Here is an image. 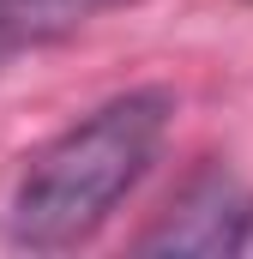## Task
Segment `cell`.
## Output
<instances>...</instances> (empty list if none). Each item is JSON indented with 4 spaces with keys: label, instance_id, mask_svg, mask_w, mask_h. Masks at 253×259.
<instances>
[{
    "label": "cell",
    "instance_id": "6da1fadb",
    "mask_svg": "<svg viewBox=\"0 0 253 259\" xmlns=\"http://www.w3.org/2000/svg\"><path fill=\"white\" fill-rule=\"evenodd\" d=\"M169 121H175L169 91H126V97H109L103 109H91L78 127H66L55 145H43L12 187V211H6L12 247L66 253L91 241L109 223V211L157 163Z\"/></svg>",
    "mask_w": 253,
    "mask_h": 259
},
{
    "label": "cell",
    "instance_id": "7a4b0ae2",
    "mask_svg": "<svg viewBox=\"0 0 253 259\" xmlns=\"http://www.w3.org/2000/svg\"><path fill=\"white\" fill-rule=\"evenodd\" d=\"M145 253H241L253 247V199L235 175L211 169L199 175L187 193L175 199V211L139 241Z\"/></svg>",
    "mask_w": 253,
    "mask_h": 259
},
{
    "label": "cell",
    "instance_id": "3957f363",
    "mask_svg": "<svg viewBox=\"0 0 253 259\" xmlns=\"http://www.w3.org/2000/svg\"><path fill=\"white\" fill-rule=\"evenodd\" d=\"M115 6H133V0H0V66L30 49L66 42L72 30L97 24Z\"/></svg>",
    "mask_w": 253,
    "mask_h": 259
}]
</instances>
